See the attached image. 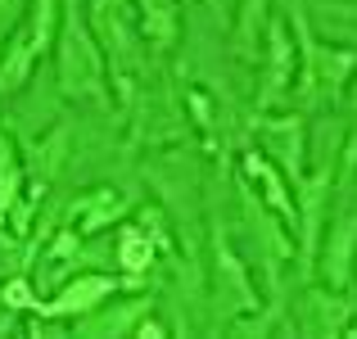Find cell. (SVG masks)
Listing matches in <instances>:
<instances>
[{"label": "cell", "mask_w": 357, "mask_h": 339, "mask_svg": "<svg viewBox=\"0 0 357 339\" xmlns=\"http://www.w3.org/2000/svg\"><path fill=\"white\" fill-rule=\"evenodd\" d=\"M18 190H23V163H18L14 140H9L5 127H0V218L18 204Z\"/></svg>", "instance_id": "4fadbf2b"}, {"label": "cell", "mask_w": 357, "mask_h": 339, "mask_svg": "<svg viewBox=\"0 0 357 339\" xmlns=\"http://www.w3.org/2000/svg\"><path fill=\"white\" fill-rule=\"evenodd\" d=\"M0 294H5V303L14 308V312H32V308H36V299H32V289H27V280H23V276H9Z\"/></svg>", "instance_id": "2e32d148"}, {"label": "cell", "mask_w": 357, "mask_h": 339, "mask_svg": "<svg viewBox=\"0 0 357 339\" xmlns=\"http://www.w3.org/2000/svg\"><path fill=\"white\" fill-rule=\"evenodd\" d=\"M36 63H41V59H36V50L27 45V32L18 27V32L9 36L5 54H0V96H14V91H23Z\"/></svg>", "instance_id": "8fae6325"}, {"label": "cell", "mask_w": 357, "mask_h": 339, "mask_svg": "<svg viewBox=\"0 0 357 339\" xmlns=\"http://www.w3.org/2000/svg\"><path fill=\"white\" fill-rule=\"evenodd\" d=\"M36 181H45L50 186L54 181V172L63 167V158H68V127H54V131H45L41 140H36Z\"/></svg>", "instance_id": "9a60e30c"}, {"label": "cell", "mask_w": 357, "mask_h": 339, "mask_svg": "<svg viewBox=\"0 0 357 339\" xmlns=\"http://www.w3.org/2000/svg\"><path fill=\"white\" fill-rule=\"evenodd\" d=\"M353 258H357V209L349 218H340L331 226V240H326V253H321V276L331 289H344L353 276Z\"/></svg>", "instance_id": "52a82bcc"}, {"label": "cell", "mask_w": 357, "mask_h": 339, "mask_svg": "<svg viewBox=\"0 0 357 339\" xmlns=\"http://www.w3.org/2000/svg\"><path fill=\"white\" fill-rule=\"evenodd\" d=\"M340 154H344V158H340V172H344V176H353V172H357V127L349 131V140H344Z\"/></svg>", "instance_id": "ac0fdd59"}, {"label": "cell", "mask_w": 357, "mask_h": 339, "mask_svg": "<svg viewBox=\"0 0 357 339\" xmlns=\"http://www.w3.org/2000/svg\"><path fill=\"white\" fill-rule=\"evenodd\" d=\"M122 213H127V199H122L118 190H109V186H100V190H86L77 204L68 209V226L77 235H91V231H105V226H114Z\"/></svg>", "instance_id": "9c48e42d"}, {"label": "cell", "mask_w": 357, "mask_h": 339, "mask_svg": "<svg viewBox=\"0 0 357 339\" xmlns=\"http://www.w3.org/2000/svg\"><path fill=\"white\" fill-rule=\"evenodd\" d=\"M54 63H59V86L73 100H105V54L91 36L77 0H68L54 32Z\"/></svg>", "instance_id": "6da1fadb"}, {"label": "cell", "mask_w": 357, "mask_h": 339, "mask_svg": "<svg viewBox=\"0 0 357 339\" xmlns=\"http://www.w3.org/2000/svg\"><path fill=\"white\" fill-rule=\"evenodd\" d=\"M353 105H357V91H353Z\"/></svg>", "instance_id": "ffe728a7"}, {"label": "cell", "mask_w": 357, "mask_h": 339, "mask_svg": "<svg viewBox=\"0 0 357 339\" xmlns=\"http://www.w3.org/2000/svg\"><path fill=\"white\" fill-rule=\"evenodd\" d=\"M262 140V154H271V163L285 172L289 186L303 181V154H307V136H303V118H258L253 122Z\"/></svg>", "instance_id": "7a4b0ae2"}, {"label": "cell", "mask_w": 357, "mask_h": 339, "mask_svg": "<svg viewBox=\"0 0 357 339\" xmlns=\"http://www.w3.org/2000/svg\"><path fill=\"white\" fill-rule=\"evenodd\" d=\"M131 335H140V339H163V335H167V326L158 322V317H149V312H145L136 326H131Z\"/></svg>", "instance_id": "e0dca14e"}, {"label": "cell", "mask_w": 357, "mask_h": 339, "mask_svg": "<svg viewBox=\"0 0 357 339\" xmlns=\"http://www.w3.org/2000/svg\"><path fill=\"white\" fill-rule=\"evenodd\" d=\"M118 267L122 271H149L154 267V240L140 226H122L118 231Z\"/></svg>", "instance_id": "5bb4252c"}, {"label": "cell", "mask_w": 357, "mask_h": 339, "mask_svg": "<svg viewBox=\"0 0 357 339\" xmlns=\"http://www.w3.org/2000/svg\"><path fill=\"white\" fill-rule=\"evenodd\" d=\"M59 0H32V18H27V45L36 50V59H41L45 50H54V32H59Z\"/></svg>", "instance_id": "7c38bea8"}, {"label": "cell", "mask_w": 357, "mask_h": 339, "mask_svg": "<svg viewBox=\"0 0 357 339\" xmlns=\"http://www.w3.org/2000/svg\"><path fill=\"white\" fill-rule=\"evenodd\" d=\"M114 289H118V280H114V276H96V271H86V276L68 280V285H63L54 299H45V303L36 299L32 312H36V317H54V322H77V317L96 312V308L105 303Z\"/></svg>", "instance_id": "277c9868"}, {"label": "cell", "mask_w": 357, "mask_h": 339, "mask_svg": "<svg viewBox=\"0 0 357 339\" xmlns=\"http://www.w3.org/2000/svg\"><path fill=\"white\" fill-rule=\"evenodd\" d=\"M267 68H262V109H271L280 96H285V86L294 82V45H289V32L285 23H271L267 27Z\"/></svg>", "instance_id": "8992f818"}, {"label": "cell", "mask_w": 357, "mask_h": 339, "mask_svg": "<svg viewBox=\"0 0 357 339\" xmlns=\"http://www.w3.org/2000/svg\"><path fill=\"white\" fill-rule=\"evenodd\" d=\"M91 23H96V36L122 82V96H127V68L136 63V45H131V27H127V0H91Z\"/></svg>", "instance_id": "3957f363"}, {"label": "cell", "mask_w": 357, "mask_h": 339, "mask_svg": "<svg viewBox=\"0 0 357 339\" xmlns=\"http://www.w3.org/2000/svg\"><path fill=\"white\" fill-rule=\"evenodd\" d=\"M154 308V299H136V303H122L114 312H86L73 322V335H131V326L140 322V317Z\"/></svg>", "instance_id": "30bf717a"}, {"label": "cell", "mask_w": 357, "mask_h": 339, "mask_svg": "<svg viewBox=\"0 0 357 339\" xmlns=\"http://www.w3.org/2000/svg\"><path fill=\"white\" fill-rule=\"evenodd\" d=\"M240 167L262 186V204H267L271 213H280V218H285L289 226H298V199L289 195L285 172H276V163H271V158H258V154H244V158H240Z\"/></svg>", "instance_id": "ba28073f"}, {"label": "cell", "mask_w": 357, "mask_h": 339, "mask_svg": "<svg viewBox=\"0 0 357 339\" xmlns=\"http://www.w3.org/2000/svg\"><path fill=\"white\" fill-rule=\"evenodd\" d=\"M298 326L303 335H349L353 331V308L344 289H307L303 308H298Z\"/></svg>", "instance_id": "5b68a950"}, {"label": "cell", "mask_w": 357, "mask_h": 339, "mask_svg": "<svg viewBox=\"0 0 357 339\" xmlns=\"http://www.w3.org/2000/svg\"><path fill=\"white\" fill-rule=\"evenodd\" d=\"M9 312H14V308H9V303H5V294H0V335L14 326V317H9Z\"/></svg>", "instance_id": "d6986e66"}]
</instances>
